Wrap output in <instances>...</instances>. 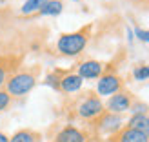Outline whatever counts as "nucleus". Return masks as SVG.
<instances>
[{
  "label": "nucleus",
  "instance_id": "22",
  "mask_svg": "<svg viewBox=\"0 0 149 142\" xmlns=\"http://www.w3.org/2000/svg\"><path fill=\"white\" fill-rule=\"evenodd\" d=\"M74 2H77V0H74Z\"/></svg>",
  "mask_w": 149,
  "mask_h": 142
},
{
  "label": "nucleus",
  "instance_id": "7",
  "mask_svg": "<svg viewBox=\"0 0 149 142\" xmlns=\"http://www.w3.org/2000/svg\"><path fill=\"white\" fill-rule=\"evenodd\" d=\"M106 73V64L100 60H84L77 66V75L82 78H100Z\"/></svg>",
  "mask_w": 149,
  "mask_h": 142
},
{
  "label": "nucleus",
  "instance_id": "20",
  "mask_svg": "<svg viewBox=\"0 0 149 142\" xmlns=\"http://www.w3.org/2000/svg\"><path fill=\"white\" fill-rule=\"evenodd\" d=\"M133 2L138 6H149V0H133Z\"/></svg>",
  "mask_w": 149,
  "mask_h": 142
},
{
  "label": "nucleus",
  "instance_id": "11",
  "mask_svg": "<svg viewBox=\"0 0 149 142\" xmlns=\"http://www.w3.org/2000/svg\"><path fill=\"white\" fill-rule=\"evenodd\" d=\"M9 142H42V135L35 129L24 128V129L15 131L9 137Z\"/></svg>",
  "mask_w": 149,
  "mask_h": 142
},
{
  "label": "nucleus",
  "instance_id": "16",
  "mask_svg": "<svg viewBox=\"0 0 149 142\" xmlns=\"http://www.w3.org/2000/svg\"><path fill=\"white\" fill-rule=\"evenodd\" d=\"M133 77L135 80H147L149 78V64H140L133 69Z\"/></svg>",
  "mask_w": 149,
  "mask_h": 142
},
{
  "label": "nucleus",
  "instance_id": "12",
  "mask_svg": "<svg viewBox=\"0 0 149 142\" xmlns=\"http://www.w3.org/2000/svg\"><path fill=\"white\" fill-rule=\"evenodd\" d=\"M18 68V60L15 58H0V86H4L7 78L15 73V69Z\"/></svg>",
  "mask_w": 149,
  "mask_h": 142
},
{
  "label": "nucleus",
  "instance_id": "18",
  "mask_svg": "<svg viewBox=\"0 0 149 142\" xmlns=\"http://www.w3.org/2000/svg\"><path fill=\"white\" fill-rule=\"evenodd\" d=\"M147 104H144V102H140V100H135L133 102V106H131V113L133 115H147Z\"/></svg>",
  "mask_w": 149,
  "mask_h": 142
},
{
  "label": "nucleus",
  "instance_id": "3",
  "mask_svg": "<svg viewBox=\"0 0 149 142\" xmlns=\"http://www.w3.org/2000/svg\"><path fill=\"white\" fill-rule=\"evenodd\" d=\"M36 78H38V68L27 69V71H17L7 78L6 91L11 97H24L35 87Z\"/></svg>",
  "mask_w": 149,
  "mask_h": 142
},
{
  "label": "nucleus",
  "instance_id": "2",
  "mask_svg": "<svg viewBox=\"0 0 149 142\" xmlns=\"http://www.w3.org/2000/svg\"><path fill=\"white\" fill-rule=\"evenodd\" d=\"M74 115H77L78 118H82V120H89L93 122L95 118H98L104 111H106V108H104V102L102 99L96 93L93 91H87L80 97V99L74 102Z\"/></svg>",
  "mask_w": 149,
  "mask_h": 142
},
{
  "label": "nucleus",
  "instance_id": "5",
  "mask_svg": "<svg viewBox=\"0 0 149 142\" xmlns=\"http://www.w3.org/2000/svg\"><path fill=\"white\" fill-rule=\"evenodd\" d=\"M93 128L98 131V133H104V135H115L118 129H122V117L120 115H115V113H109V111H104V113L95 118L91 122Z\"/></svg>",
  "mask_w": 149,
  "mask_h": 142
},
{
  "label": "nucleus",
  "instance_id": "14",
  "mask_svg": "<svg viewBox=\"0 0 149 142\" xmlns=\"http://www.w3.org/2000/svg\"><path fill=\"white\" fill-rule=\"evenodd\" d=\"M62 9H64L62 0H49V2L38 11V15H42V17H55V15H60Z\"/></svg>",
  "mask_w": 149,
  "mask_h": 142
},
{
  "label": "nucleus",
  "instance_id": "21",
  "mask_svg": "<svg viewBox=\"0 0 149 142\" xmlns=\"http://www.w3.org/2000/svg\"><path fill=\"white\" fill-rule=\"evenodd\" d=\"M0 142H9V137H7L6 133H2V131H0Z\"/></svg>",
  "mask_w": 149,
  "mask_h": 142
},
{
  "label": "nucleus",
  "instance_id": "1",
  "mask_svg": "<svg viewBox=\"0 0 149 142\" xmlns=\"http://www.w3.org/2000/svg\"><path fill=\"white\" fill-rule=\"evenodd\" d=\"M91 29H93V26L87 24V26L80 27V29H77V31H73V33L60 35V38L56 40V49L60 51V55H64V57L80 55L82 51H84V48L87 46V42H89Z\"/></svg>",
  "mask_w": 149,
  "mask_h": 142
},
{
  "label": "nucleus",
  "instance_id": "17",
  "mask_svg": "<svg viewBox=\"0 0 149 142\" xmlns=\"http://www.w3.org/2000/svg\"><path fill=\"white\" fill-rule=\"evenodd\" d=\"M11 102H13V97L7 93L6 89H0V113L9 108V106H11Z\"/></svg>",
  "mask_w": 149,
  "mask_h": 142
},
{
  "label": "nucleus",
  "instance_id": "10",
  "mask_svg": "<svg viewBox=\"0 0 149 142\" xmlns=\"http://www.w3.org/2000/svg\"><path fill=\"white\" fill-rule=\"evenodd\" d=\"M107 142H149V139L146 135H142L140 131L129 128V126H124L115 135H111Z\"/></svg>",
  "mask_w": 149,
  "mask_h": 142
},
{
  "label": "nucleus",
  "instance_id": "15",
  "mask_svg": "<svg viewBox=\"0 0 149 142\" xmlns=\"http://www.w3.org/2000/svg\"><path fill=\"white\" fill-rule=\"evenodd\" d=\"M47 2L49 0H26L24 6H22V9H20V13L22 15H31L35 11H40Z\"/></svg>",
  "mask_w": 149,
  "mask_h": 142
},
{
  "label": "nucleus",
  "instance_id": "13",
  "mask_svg": "<svg viewBox=\"0 0 149 142\" xmlns=\"http://www.w3.org/2000/svg\"><path fill=\"white\" fill-rule=\"evenodd\" d=\"M127 126L133 128V129H136V131H140L142 135H146L149 139V115H133L129 118Z\"/></svg>",
  "mask_w": 149,
  "mask_h": 142
},
{
  "label": "nucleus",
  "instance_id": "19",
  "mask_svg": "<svg viewBox=\"0 0 149 142\" xmlns=\"http://www.w3.org/2000/svg\"><path fill=\"white\" fill-rule=\"evenodd\" d=\"M135 35L138 36V40L149 44V29H140V27H136V29H135Z\"/></svg>",
  "mask_w": 149,
  "mask_h": 142
},
{
  "label": "nucleus",
  "instance_id": "6",
  "mask_svg": "<svg viewBox=\"0 0 149 142\" xmlns=\"http://www.w3.org/2000/svg\"><path fill=\"white\" fill-rule=\"evenodd\" d=\"M124 89V80L113 71H106L96 84V95L98 97H111Z\"/></svg>",
  "mask_w": 149,
  "mask_h": 142
},
{
  "label": "nucleus",
  "instance_id": "4",
  "mask_svg": "<svg viewBox=\"0 0 149 142\" xmlns=\"http://www.w3.org/2000/svg\"><path fill=\"white\" fill-rule=\"evenodd\" d=\"M136 99L133 97L131 91H127V89H122V91H118L115 95H111L107 102L104 104V108H106V111H109V113H115V115H120V113H125V111H129L133 102H135Z\"/></svg>",
  "mask_w": 149,
  "mask_h": 142
},
{
  "label": "nucleus",
  "instance_id": "9",
  "mask_svg": "<svg viewBox=\"0 0 149 142\" xmlns=\"http://www.w3.org/2000/svg\"><path fill=\"white\" fill-rule=\"evenodd\" d=\"M82 84H84V78L78 77L77 73L73 71H64L60 82H58V91L62 93H77L82 89Z\"/></svg>",
  "mask_w": 149,
  "mask_h": 142
},
{
  "label": "nucleus",
  "instance_id": "8",
  "mask_svg": "<svg viewBox=\"0 0 149 142\" xmlns=\"http://www.w3.org/2000/svg\"><path fill=\"white\" fill-rule=\"evenodd\" d=\"M55 142H89V135L77 126L68 124L56 133Z\"/></svg>",
  "mask_w": 149,
  "mask_h": 142
}]
</instances>
